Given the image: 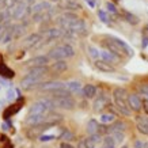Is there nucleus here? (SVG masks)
Wrapping results in <instances>:
<instances>
[{
  "mask_svg": "<svg viewBox=\"0 0 148 148\" xmlns=\"http://www.w3.org/2000/svg\"><path fill=\"white\" fill-rule=\"evenodd\" d=\"M46 72H48V67H36V68H32L30 72L27 73L26 76L22 79V87L26 88V90H30V88H34L38 83L41 82V79L44 77Z\"/></svg>",
  "mask_w": 148,
  "mask_h": 148,
  "instance_id": "obj_1",
  "label": "nucleus"
},
{
  "mask_svg": "<svg viewBox=\"0 0 148 148\" xmlns=\"http://www.w3.org/2000/svg\"><path fill=\"white\" fill-rule=\"evenodd\" d=\"M113 99H114V103H116V108L118 109V112L124 114V116H130V110L129 105H128V94H126L125 88L122 87H117L113 91Z\"/></svg>",
  "mask_w": 148,
  "mask_h": 148,
  "instance_id": "obj_2",
  "label": "nucleus"
},
{
  "mask_svg": "<svg viewBox=\"0 0 148 148\" xmlns=\"http://www.w3.org/2000/svg\"><path fill=\"white\" fill-rule=\"evenodd\" d=\"M75 54V50L69 44H61V45H57L56 48H53L52 50H49L48 53V57L53 61H57V60H65V58H69Z\"/></svg>",
  "mask_w": 148,
  "mask_h": 148,
  "instance_id": "obj_3",
  "label": "nucleus"
},
{
  "mask_svg": "<svg viewBox=\"0 0 148 148\" xmlns=\"http://www.w3.org/2000/svg\"><path fill=\"white\" fill-rule=\"evenodd\" d=\"M10 11V15L12 16L14 19H23L27 15V12L30 11V7L27 3L25 1H19L16 5H14L12 8H7Z\"/></svg>",
  "mask_w": 148,
  "mask_h": 148,
  "instance_id": "obj_4",
  "label": "nucleus"
},
{
  "mask_svg": "<svg viewBox=\"0 0 148 148\" xmlns=\"http://www.w3.org/2000/svg\"><path fill=\"white\" fill-rule=\"evenodd\" d=\"M50 99L53 101L56 108L64 109V110H72L75 108V101L72 97H52Z\"/></svg>",
  "mask_w": 148,
  "mask_h": 148,
  "instance_id": "obj_5",
  "label": "nucleus"
},
{
  "mask_svg": "<svg viewBox=\"0 0 148 148\" xmlns=\"http://www.w3.org/2000/svg\"><path fill=\"white\" fill-rule=\"evenodd\" d=\"M67 88V84L64 82H58V80H52V82H45V83H41L40 84V90L41 91H49V92H54L58 90H64Z\"/></svg>",
  "mask_w": 148,
  "mask_h": 148,
  "instance_id": "obj_6",
  "label": "nucleus"
},
{
  "mask_svg": "<svg viewBox=\"0 0 148 148\" xmlns=\"http://www.w3.org/2000/svg\"><path fill=\"white\" fill-rule=\"evenodd\" d=\"M109 40L112 41L113 44H114V45L120 49V52H121L124 56H128V57H132V56H133V49H132V48H130L126 42H124L122 40L117 38V37H110Z\"/></svg>",
  "mask_w": 148,
  "mask_h": 148,
  "instance_id": "obj_7",
  "label": "nucleus"
},
{
  "mask_svg": "<svg viewBox=\"0 0 148 148\" xmlns=\"http://www.w3.org/2000/svg\"><path fill=\"white\" fill-rule=\"evenodd\" d=\"M46 117H48V114H29V117L26 118V124L27 125H30V126L45 124Z\"/></svg>",
  "mask_w": 148,
  "mask_h": 148,
  "instance_id": "obj_8",
  "label": "nucleus"
},
{
  "mask_svg": "<svg viewBox=\"0 0 148 148\" xmlns=\"http://www.w3.org/2000/svg\"><path fill=\"white\" fill-rule=\"evenodd\" d=\"M41 34H38V33H34V34H30V36H27L25 40H23L22 42V46H25V48H36L38 44L41 42Z\"/></svg>",
  "mask_w": 148,
  "mask_h": 148,
  "instance_id": "obj_9",
  "label": "nucleus"
},
{
  "mask_svg": "<svg viewBox=\"0 0 148 148\" xmlns=\"http://www.w3.org/2000/svg\"><path fill=\"white\" fill-rule=\"evenodd\" d=\"M61 37H63V30H61V29H57V27L48 29V30L44 33V40H46V42L58 40V38H61Z\"/></svg>",
  "mask_w": 148,
  "mask_h": 148,
  "instance_id": "obj_10",
  "label": "nucleus"
},
{
  "mask_svg": "<svg viewBox=\"0 0 148 148\" xmlns=\"http://www.w3.org/2000/svg\"><path fill=\"white\" fill-rule=\"evenodd\" d=\"M109 103H110V99H109L108 95H99L98 98L94 101V105H92V108H94L95 112H102L105 108H108Z\"/></svg>",
  "mask_w": 148,
  "mask_h": 148,
  "instance_id": "obj_11",
  "label": "nucleus"
},
{
  "mask_svg": "<svg viewBox=\"0 0 148 148\" xmlns=\"http://www.w3.org/2000/svg\"><path fill=\"white\" fill-rule=\"evenodd\" d=\"M49 60H50V58L48 57V54H46V56H37V57H34V58H32V60H29V61H27L26 67H32V68L45 67Z\"/></svg>",
  "mask_w": 148,
  "mask_h": 148,
  "instance_id": "obj_12",
  "label": "nucleus"
},
{
  "mask_svg": "<svg viewBox=\"0 0 148 148\" xmlns=\"http://www.w3.org/2000/svg\"><path fill=\"white\" fill-rule=\"evenodd\" d=\"M128 105H129L130 110H135V112H139L140 109L143 108L141 99H140L139 95H136V94H129L128 95Z\"/></svg>",
  "mask_w": 148,
  "mask_h": 148,
  "instance_id": "obj_13",
  "label": "nucleus"
},
{
  "mask_svg": "<svg viewBox=\"0 0 148 148\" xmlns=\"http://www.w3.org/2000/svg\"><path fill=\"white\" fill-rule=\"evenodd\" d=\"M69 30L75 33V34H80V36H84L87 34V25H86L84 21H82V19H77L75 22L72 23V26Z\"/></svg>",
  "mask_w": 148,
  "mask_h": 148,
  "instance_id": "obj_14",
  "label": "nucleus"
},
{
  "mask_svg": "<svg viewBox=\"0 0 148 148\" xmlns=\"http://www.w3.org/2000/svg\"><path fill=\"white\" fill-rule=\"evenodd\" d=\"M99 60H102V61H106L109 64H117L120 63V57L117 56V54L112 53L110 50H101V58Z\"/></svg>",
  "mask_w": 148,
  "mask_h": 148,
  "instance_id": "obj_15",
  "label": "nucleus"
},
{
  "mask_svg": "<svg viewBox=\"0 0 148 148\" xmlns=\"http://www.w3.org/2000/svg\"><path fill=\"white\" fill-rule=\"evenodd\" d=\"M94 65L99 72H105V73H113V72H116V69H114V67H113L112 64L106 63V61H102V60H95Z\"/></svg>",
  "mask_w": 148,
  "mask_h": 148,
  "instance_id": "obj_16",
  "label": "nucleus"
},
{
  "mask_svg": "<svg viewBox=\"0 0 148 148\" xmlns=\"http://www.w3.org/2000/svg\"><path fill=\"white\" fill-rule=\"evenodd\" d=\"M52 10V5H50L49 1H40V3H37V4L33 5V15H36V14H41V12H48Z\"/></svg>",
  "mask_w": 148,
  "mask_h": 148,
  "instance_id": "obj_17",
  "label": "nucleus"
},
{
  "mask_svg": "<svg viewBox=\"0 0 148 148\" xmlns=\"http://www.w3.org/2000/svg\"><path fill=\"white\" fill-rule=\"evenodd\" d=\"M68 69V64L67 61H64V60H57V61H54L52 65H50V71L54 72V73H63Z\"/></svg>",
  "mask_w": 148,
  "mask_h": 148,
  "instance_id": "obj_18",
  "label": "nucleus"
},
{
  "mask_svg": "<svg viewBox=\"0 0 148 148\" xmlns=\"http://www.w3.org/2000/svg\"><path fill=\"white\" fill-rule=\"evenodd\" d=\"M67 84V90L71 92V94H79V92H82V90H83V87H82V83L77 80H72V82H68V83H65Z\"/></svg>",
  "mask_w": 148,
  "mask_h": 148,
  "instance_id": "obj_19",
  "label": "nucleus"
},
{
  "mask_svg": "<svg viewBox=\"0 0 148 148\" xmlns=\"http://www.w3.org/2000/svg\"><path fill=\"white\" fill-rule=\"evenodd\" d=\"M60 7L64 10H67V11H75V10H79L82 7L77 1L75 0H64L63 3L60 4Z\"/></svg>",
  "mask_w": 148,
  "mask_h": 148,
  "instance_id": "obj_20",
  "label": "nucleus"
},
{
  "mask_svg": "<svg viewBox=\"0 0 148 148\" xmlns=\"http://www.w3.org/2000/svg\"><path fill=\"white\" fill-rule=\"evenodd\" d=\"M82 94L84 95V98H87V99L94 98L95 95H97V87L92 84H86L83 87V90H82Z\"/></svg>",
  "mask_w": 148,
  "mask_h": 148,
  "instance_id": "obj_21",
  "label": "nucleus"
},
{
  "mask_svg": "<svg viewBox=\"0 0 148 148\" xmlns=\"http://www.w3.org/2000/svg\"><path fill=\"white\" fill-rule=\"evenodd\" d=\"M125 130V124L122 121H116L113 122L112 126H109L108 128V133H116V132H124Z\"/></svg>",
  "mask_w": 148,
  "mask_h": 148,
  "instance_id": "obj_22",
  "label": "nucleus"
},
{
  "mask_svg": "<svg viewBox=\"0 0 148 148\" xmlns=\"http://www.w3.org/2000/svg\"><path fill=\"white\" fill-rule=\"evenodd\" d=\"M99 128L101 125L98 124L97 120H90V121L87 122V132H88V135H95V133H99Z\"/></svg>",
  "mask_w": 148,
  "mask_h": 148,
  "instance_id": "obj_23",
  "label": "nucleus"
},
{
  "mask_svg": "<svg viewBox=\"0 0 148 148\" xmlns=\"http://www.w3.org/2000/svg\"><path fill=\"white\" fill-rule=\"evenodd\" d=\"M15 37V26H10L7 29V32H5L4 37H3V40H1V44H8L12 41V38Z\"/></svg>",
  "mask_w": 148,
  "mask_h": 148,
  "instance_id": "obj_24",
  "label": "nucleus"
},
{
  "mask_svg": "<svg viewBox=\"0 0 148 148\" xmlns=\"http://www.w3.org/2000/svg\"><path fill=\"white\" fill-rule=\"evenodd\" d=\"M102 148H116V141H114V139L112 137V135L103 137Z\"/></svg>",
  "mask_w": 148,
  "mask_h": 148,
  "instance_id": "obj_25",
  "label": "nucleus"
},
{
  "mask_svg": "<svg viewBox=\"0 0 148 148\" xmlns=\"http://www.w3.org/2000/svg\"><path fill=\"white\" fill-rule=\"evenodd\" d=\"M87 50H88V54H90L94 60H99V58H101V50H98L95 46L88 45L87 46Z\"/></svg>",
  "mask_w": 148,
  "mask_h": 148,
  "instance_id": "obj_26",
  "label": "nucleus"
},
{
  "mask_svg": "<svg viewBox=\"0 0 148 148\" xmlns=\"http://www.w3.org/2000/svg\"><path fill=\"white\" fill-rule=\"evenodd\" d=\"M101 122L102 124H113L114 122V114H112V113H103L101 116Z\"/></svg>",
  "mask_w": 148,
  "mask_h": 148,
  "instance_id": "obj_27",
  "label": "nucleus"
},
{
  "mask_svg": "<svg viewBox=\"0 0 148 148\" xmlns=\"http://www.w3.org/2000/svg\"><path fill=\"white\" fill-rule=\"evenodd\" d=\"M124 16H125L126 21H128L129 23H132V25H137V23H139V21H140V19L136 16L135 14L128 12V11H125V12H124Z\"/></svg>",
  "mask_w": 148,
  "mask_h": 148,
  "instance_id": "obj_28",
  "label": "nucleus"
},
{
  "mask_svg": "<svg viewBox=\"0 0 148 148\" xmlns=\"http://www.w3.org/2000/svg\"><path fill=\"white\" fill-rule=\"evenodd\" d=\"M87 139H88V141H90V143L92 144L94 147L97 145V144L101 143V141H103L102 135H101V133H95V135H90L88 137H87Z\"/></svg>",
  "mask_w": 148,
  "mask_h": 148,
  "instance_id": "obj_29",
  "label": "nucleus"
},
{
  "mask_svg": "<svg viewBox=\"0 0 148 148\" xmlns=\"http://www.w3.org/2000/svg\"><path fill=\"white\" fill-rule=\"evenodd\" d=\"M60 139L64 140L65 143H67V141H71V140H73V133L65 129V130H63V132H61V135H60Z\"/></svg>",
  "mask_w": 148,
  "mask_h": 148,
  "instance_id": "obj_30",
  "label": "nucleus"
},
{
  "mask_svg": "<svg viewBox=\"0 0 148 148\" xmlns=\"http://www.w3.org/2000/svg\"><path fill=\"white\" fill-rule=\"evenodd\" d=\"M112 137L114 139L116 144H121L125 139V135H124V132H116V133H112Z\"/></svg>",
  "mask_w": 148,
  "mask_h": 148,
  "instance_id": "obj_31",
  "label": "nucleus"
},
{
  "mask_svg": "<svg viewBox=\"0 0 148 148\" xmlns=\"http://www.w3.org/2000/svg\"><path fill=\"white\" fill-rule=\"evenodd\" d=\"M98 16H99V19H101V22H103V23H109V22H110V21H109L108 14H106V11H103V10H99V11H98Z\"/></svg>",
  "mask_w": 148,
  "mask_h": 148,
  "instance_id": "obj_32",
  "label": "nucleus"
},
{
  "mask_svg": "<svg viewBox=\"0 0 148 148\" xmlns=\"http://www.w3.org/2000/svg\"><path fill=\"white\" fill-rule=\"evenodd\" d=\"M38 139H40V141L45 143V141H52V140H54L56 139V136L54 135H41Z\"/></svg>",
  "mask_w": 148,
  "mask_h": 148,
  "instance_id": "obj_33",
  "label": "nucleus"
},
{
  "mask_svg": "<svg viewBox=\"0 0 148 148\" xmlns=\"http://www.w3.org/2000/svg\"><path fill=\"white\" fill-rule=\"evenodd\" d=\"M7 29H8V27H7V22L0 23V42H1V40H3V37H4Z\"/></svg>",
  "mask_w": 148,
  "mask_h": 148,
  "instance_id": "obj_34",
  "label": "nucleus"
},
{
  "mask_svg": "<svg viewBox=\"0 0 148 148\" xmlns=\"http://www.w3.org/2000/svg\"><path fill=\"white\" fill-rule=\"evenodd\" d=\"M106 7H108V11L109 12H113V14H116L117 12V8H116V5L113 4V3H106Z\"/></svg>",
  "mask_w": 148,
  "mask_h": 148,
  "instance_id": "obj_35",
  "label": "nucleus"
},
{
  "mask_svg": "<svg viewBox=\"0 0 148 148\" xmlns=\"http://www.w3.org/2000/svg\"><path fill=\"white\" fill-rule=\"evenodd\" d=\"M140 92L145 97V98L148 99V84H144V86H141L140 87Z\"/></svg>",
  "mask_w": 148,
  "mask_h": 148,
  "instance_id": "obj_36",
  "label": "nucleus"
},
{
  "mask_svg": "<svg viewBox=\"0 0 148 148\" xmlns=\"http://www.w3.org/2000/svg\"><path fill=\"white\" fill-rule=\"evenodd\" d=\"M144 145H145V141H143V140H136L135 144H133V148H144Z\"/></svg>",
  "mask_w": 148,
  "mask_h": 148,
  "instance_id": "obj_37",
  "label": "nucleus"
},
{
  "mask_svg": "<svg viewBox=\"0 0 148 148\" xmlns=\"http://www.w3.org/2000/svg\"><path fill=\"white\" fill-rule=\"evenodd\" d=\"M143 109H144V112L148 114V99H145L143 102Z\"/></svg>",
  "mask_w": 148,
  "mask_h": 148,
  "instance_id": "obj_38",
  "label": "nucleus"
},
{
  "mask_svg": "<svg viewBox=\"0 0 148 148\" xmlns=\"http://www.w3.org/2000/svg\"><path fill=\"white\" fill-rule=\"evenodd\" d=\"M60 148H73V147H72L69 143H65V141H64V143L61 144V147H60Z\"/></svg>",
  "mask_w": 148,
  "mask_h": 148,
  "instance_id": "obj_39",
  "label": "nucleus"
},
{
  "mask_svg": "<svg viewBox=\"0 0 148 148\" xmlns=\"http://www.w3.org/2000/svg\"><path fill=\"white\" fill-rule=\"evenodd\" d=\"M87 3H88L91 7H95V1H94V0H87Z\"/></svg>",
  "mask_w": 148,
  "mask_h": 148,
  "instance_id": "obj_40",
  "label": "nucleus"
},
{
  "mask_svg": "<svg viewBox=\"0 0 148 148\" xmlns=\"http://www.w3.org/2000/svg\"><path fill=\"white\" fill-rule=\"evenodd\" d=\"M11 98H14V90L12 91H11V90L8 91V99H11Z\"/></svg>",
  "mask_w": 148,
  "mask_h": 148,
  "instance_id": "obj_41",
  "label": "nucleus"
},
{
  "mask_svg": "<svg viewBox=\"0 0 148 148\" xmlns=\"http://www.w3.org/2000/svg\"><path fill=\"white\" fill-rule=\"evenodd\" d=\"M148 45V38H144V42H143V46L145 48V46Z\"/></svg>",
  "mask_w": 148,
  "mask_h": 148,
  "instance_id": "obj_42",
  "label": "nucleus"
},
{
  "mask_svg": "<svg viewBox=\"0 0 148 148\" xmlns=\"http://www.w3.org/2000/svg\"><path fill=\"white\" fill-rule=\"evenodd\" d=\"M144 148H148V143H145V145H144Z\"/></svg>",
  "mask_w": 148,
  "mask_h": 148,
  "instance_id": "obj_43",
  "label": "nucleus"
},
{
  "mask_svg": "<svg viewBox=\"0 0 148 148\" xmlns=\"http://www.w3.org/2000/svg\"><path fill=\"white\" fill-rule=\"evenodd\" d=\"M121 148H129V147H128V145H122Z\"/></svg>",
  "mask_w": 148,
  "mask_h": 148,
  "instance_id": "obj_44",
  "label": "nucleus"
},
{
  "mask_svg": "<svg viewBox=\"0 0 148 148\" xmlns=\"http://www.w3.org/2000/svg\"><path fill=\"white\" fill-rule=\"evenodd\" d=\"M52 1H60V0H52Z\"/></svg>",
  "mask_w": 148,
  "mask_h": 148,
  "instance_id": "obj_45",
  "label": "nucleus"
}]
</instances>
